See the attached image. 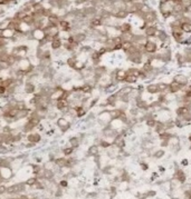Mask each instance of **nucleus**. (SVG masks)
Returning a JSON list of instances; mask_svg holds the SVG:
<instances>
[{"label":"nucleus","mask_w":191,"mask_h":199,"mask_svg":"<svg viewBox=\"0 0 191 199\" xmlns=\"http://www.w3.org/2000/svg\"><path fill=\"white\" fill-rule=\"evenodd\" d=\"M37 181H38V178H37L36 176H32V177L28 178V179L25 181V184H26V186H28V187H34L36 185Z\"/></svg>","instance_id":"obj_37"},{"label":"nucleus","mask_w":191,"mask_h":199,"mask_svg":"<svg viewBox=\"0 0 191 199\" xmlns=\"http://www.w3.org/2000/svg\"><path fill=\"white\" fill-rule=\"evenodd\" d=\"M15 108H16L17 110H24V109H27V108H28V104L26 102V100L17 101L16 105H15Z\"/></svg>","instance_id":"obj_35"},{"label":"nucleus","mask_w":191,"mask_h":199,"mask_svg":"<svg viewBox=\"0 0 191 199\" xmlns=\"http://www.w3.org/2000/svg\"><path fill=\"white\" fill-rule=\"evenodd\" d=\"M176 180H178L180 184H185L187 182V179H188V176L185 174V171L182 168H177L174 169V173H173V177Z\"/></svg>","instance_id":"obj_5"},{"label":"nucleus","mask_w":191,"mask_h":199,"mask_svg":"<svg viewBox=\"0 0 191 199\" xmlns=\"http://www.w3.org/2000/svg\"><path fill=\"white\" fill-rule=\"evenodd\" d=\"M159 170H160V173H161V174H163V173L166 171V168H164V167H162V166H160Z\"/></svg>","instance_id":"obj_44"},{"label":"nucleus","mask_w":191,"mask_h":199,"mask_svg":"<svg viewBox=\"0 0 191 199\" xmlns=\"http://www.w3.org/2000/svg\"><path fill=\"white\" fill-rule=\"evenodd\" d=\"M187 140H188V141L191 143V132L189 134V135H188V137H187Z\"/></svg>","instance_id":"obj_45"},{"label":"nucleus","mask_w":191,"mask_h":199,"mask_svg":"<svg viewBox=\"0 0 191 199\" xmlns=\"http://www.w3.org/2000/svg\"><path fill=\"white\" fill-rule=\"evenodd\" d=\"M41 140H43L41 134L36 130L32 131V132H29V134H27V135H26V138H25V141L35 143V145H38L39 143H41Z\"/></svg>","instance_id":"obj_3"},{"label":"nucleus","mask_w":191,"mask_h":199,"mask_svg":"<svg viewBox=\"0 0 191 199\" xmlns=\"http://www.w3.org/2000/svg\"><path fill=\"white\" fill-rule=\"evenodd\" d=\"M113 199H115V198H113Z\"/></svg>","instance_id":"obj_49"},{"label":"nucleus","mask_w":191,"mask_h":199,"mask_svg":"<svg viewBox=\"0 0 191 199\" xmlns=\"http://www.w3.org/2000/svg\"><path fill=\"white\" fill-rule=\"evenodd\" d=\"M157 31H158V28H157V26H153V25H149L144 29V36L147 38H152V37H155V33H157Z\"/></svg>","instance_id":"obj_16"},{"label":"nucleus","mask_w":191,"mask_h":199,"mask_svg":"<svg viewBox=\"0 0 191 199\" xmlns=\"http://www.w3.org/2000/svg\"><path fill=\"white\" fill-rule=\"evenodd\" d=\"M174 113H176L177 117L183 118L187 115H189L190 112H189V108H188L187 105H182V106H177V108L174 109Z\"/></svg>","instance_id":"obj_13"},{"label":"nucleus","mask_w":191,"mask_h":199,"mask_svg":"<svg viewBox=\"0 0 191 199\" xmlns=\"http://www.w3.org/2000/svg\"><path fill=\"white\" fill-rule=\"evenodd\" d=\"M30 35H32V40H36L37 42L41 41L44 38H46V33H45L44 29H32Z\"/></svg>","instance_id":"obj_10"},{"label":"nucleus","mask_w":191,"mask_h":199,"mask_svg":"<svg viewBox=\"0 0 191 199\" xmlns=\"http://www.w3.org/2000/svg\"><path fill=\"white\" fill-rule=\"evenodd\" d=\"M54 164L57 166L58 168H64V167H66V157H64V156L57 157V158L54 160Z\"/></svg>","instance_id":"obj_31"},{"label":"nucleus","mask_w":191,"mask_h":199,"mask_svg":"<svg viewBox=\"0 0 191 199\" xmlns=\"http://www.w3.org/2000/svg\"><path fill=\"white\" fill-rule=\"evenodd\" d=\"M68 145L72 146L73 148L77 149L82 145V139L78 137V136H72V137L68 138Z\"/></svg>","instance_id":"obj_17"},{"label":"nucleus","mask_w":191,"mask_h":199,"mask_svg":"<svg viewBox=\"0 0 191 199\" xmlns=\"http://www.w3.org/2000/svg\"><path fill=\"white\" fill-rule=\"evenodd\" d=\"M58 28H59L60 32H68V33H70L72 30H73V25H72V22L65 20V19H60L59 22H58Z\"/></svg>","instance_id":"obj_8"},{"label":"nucleus","mask_w":191,"mask_h":199,"mask_svg":"<svg viewBox=\"0 0 191 199\" xmlns=\"http://www.w3.org/2000/svg\"><path fill=\"white\" fill-rule=\"evenodd\" d=\"M158 50H159L158 44L152 41V40H150V39H147V42L144 44V52L147 54V55H154V54H157Z\"/></svg>","instance_id":"obj_4"},{"label":"nucleus","mask_w":191,"mask_h":199,"mask_svg":"<svg viewBox=\"0 0 191 199\" xmlns=\"http://www.w3.org/2000/svg\"><path fill=\"white\" fill-rule=\"evenodd\" d=\"M4 140H5V135H2V134L0 132V145L4 143Z\"/></svg>","instance_id":"obj_43"},{"label":"nucleus","mask_w":191,"mask_h":199,"mask_svg":"<svg viewBox=\"0 0 191 199\" xmlns=\"http://www.w3.org/2000/svg\"><path fill=\"white\" fill-rule=\"evenodd\" d=\"M164 156H166V150L163 149V148H160V149L154 150L152 157L153 158H155V159H161V158H163Z\"/></svg>","instance_id":"obj_32"},{"label":"nucleus","mask_w":191,"mask_h":199,"mask_svg":"<svg viewBox=\"0 0 191 199\" xmlns=\"http://www.w3.org/2000/svg\"><path fill=\"white\" fill-rule=\"evenodd\" d=\"M8 199H19V196L18 197H11V198H8Z\"/></svg>","instance_id":"obj_47"},{"label":"nucleus","mask_w":191,"mask_h":199,"mask_svg":"<svg viewBox=\"0 0 191 199\" xmlns=\"http://www.w3.org/2000/svg\"><path fill=\"white\" fill-rule=\"evenodd\" d=\"M100 146L98 145H95V143H93V145H91L88 147V149H87V156L89 157H96V156L100 155Z\"/></svg>","instance_id":"obj_19"},{"label":"nucleus","mask_w":191,"mask_h":199,"mask_svg":"<svg viewBox=\"0 0 191 199\" xmlns=\"http://www.w3.org/2000/svg\"><path fill=\"white\" fill-rule=\"evenodd\" d=\"M113 145L116 146L117 148H120V149H125V147H126V138L123 137L121 134L119 132V135L114 138V140H113Z\"/></svg>","instance_id":"obj_9"},{"label":"nucleus","mask_w":191,"mask_h":199,"mask_svg":"<svg viewBox=\"0 0 191 199\" xmlns=\"http://www.w3.org/2000/svg\"><path fill=\"white\" fill-rule=\"evenodd\" d=\"M86 66H87L86 62H84V61H82V60H78V59H77L76 62H75V66H74V68H73V71H75V72H82L84 69L86 68Z\"/></svg>","instance_id":"obj_23"},{"label":"nucleus","mask_w":191,"mask_h":199,"mask_svg":"<svg viewBox=\"0 0 191 199\" xmlns=\"http://www.w3.org/2000/svg\"><path fill=\"white\" fill-rule=\"evenodd\" d=\"M93 90H94V87L89 83H86V82H83V85L81 86V93L83 95H91L92 96Z\"/></svg>","instance_id":"obj_22"},{"label":"nucleus","mask_w":191,"mask_h":199,"mask_svg":"<svg viewBox=\"0 0 191 199\" xmlns=\"http://www.w3.org/2000/svg\"><path fill=\"white\" fill-rule=\"evenodd\" d=\"M139 166H140V168L142 171H147V169H149V164L147 161H143V160H141L139 162Z\"/></svg>","instance_id":"obj_40"},{"label":"nucleus","mask_w":191,"mask_h":199,"mask_svg":"<svg viewBox=\"0 0 191 199\" xmlns=\"http://www.w3.org/2000/svg\"><path fill=\"white\" fill-rule=\"evenodd\" d=\"M75 148H73L72 146H65L62 148V154H63L64 157H70L75 154Z\"/></svg>","instance_id":"obj_28"},{"label":"nucleus","mask_w":191,"mask_h":199,"mask_svg":"<svg viewBox=\"0 0 191 199\" xmlns=\"http://www.w3.org/2000/svg\"><path fill=\"white\" fill-rule=\"evenodd\" d=\"M172 81L177 82L181 87L185 88L189 83V78H188V76L185 75V74H176L172 77Z\"/></svg>","instance_id":"obj_6"},{"label":"nucleus","mask_w":191,"mask_h":199,"mask_svg":"<svg viewBox=\"0 0 191 199\" xmlns=\"http://www.w3.org/2000/svg\"><path fill=\"white\" fill-rule=\"evenodd\" d=\"M189 166H190V161H189L188 158H182L180 160V167L185 168V167H189Z\"/></svg>","instance_id":"obj_39"},{"label":"nucleus","mask_w":191,"mask_h":199,"mask_svg":"<svg viewBox=\"0 0 191 199\" xmlns=\"http://www.w3.org/2000/svg\"><path fill=\"white\" fill-rule=\"evenodd\" d=\"M24 93H25L26 96H28V95H34V93H36V85L32 82V81H25V83H24Z\"/></svg>","instance_id":"obj_12"},{"label":"nucleus","mask_w":191,"mask_h":199,"mask_svg":"<svg viewBox=\"0 0 191 199\" xmlns=\"http://www.w3.org/2000/svg\"><path fill=\"white\" fill-rule=\"evenodd\" d=\"M57 184H58V186L60 187V188H63V189H65V188L68 187V180H67L66 178H62Z\"/></svg>","instance_id":"obj_38"},{"label":"nucleus","mask_w":191,"mask_h":199,"mask_svg":"<svg viewBox=\"0 0 191 199\" xmlns=\"http://www.w3.org/2000/svg\"><path fill=\"white\" fill-rule=\"evenodd\" d=\"M127 76V72H126V69H123V68H116L115 69V82L116 83H123L124 80H125V78H126Z\"/></svg>","instance_id":"obj_7"},{"label":"nucleus","mask_w":191,"mask_h":199,"mask_svg":"<svg viewBox=\"0 0 191 199\" xmlns=\"http://www.w3.org/2000/svg\"><path fill=\"white\" fill-rule=\"evenodd\" d=\"M119 88H120V85L119 83H116V82H110L106 87L103 89L102 93L104 95H112V93H115L117 90H119Z\"/></svg>","instance_id":"obj_11"},{"label":"nucleus","mask_w":191,"mask_h":199,"mask_svg":"<svg viewBox=\"0 0 191 199\" xmlns=\"http://www.w3.org/2000/svg\"><path fill=\"white\" fill-rule=\"evenodd\" d=\"M112 121V118H111V115H110V110L108 109H101L100 111L97 112L96 115V122H97V126L100 127H105L110 125V122Z\"/></svg>","instance_id":"obj_1"},{"label":"nucleus","mask_w":191,"mask_h":199,"mask_svg":"<svg viewBox=\"0 0 191 199\" xmlns=\"http://www.w3.org/2000/svg\"><path fill=\"white\" fill-rule=\"evenodd\" d=\"M55 122H56V126H57V128L60 130L62 134H66L72 128V124H70L68 120H66L64 117H62V116L59 118H57V120Z\"/></svg>","instance_id":"obj_2"},{"label":"nucleus","mask_w":191,"mask_h":199,"mask_svg":"<svg viewBox=\"0 0 191 199\" xmlns=\"http://www.w3.org/2000/svg\"><path fill=\"white\" fill-rule=\"evenodd\" d=\"M157 85H158L160 93H169V82H166V81L161 80V81H158V82H157Z\"/></svg>","instance_id":"obj_25"},{"label":"nucleus","mask_w":191,"mask_h":199,"mask_svg":"<svg viewBox=\"0 0 191 199\" xmlns=\"http://www.w3.org/2000/svg\"><path fill=\"white\" fill-rule=\"evenodd\" d=\"M117 29L120 31V33H127V32H132V26L129 22H122L121 25L117 27Z\"/></svg>","instance_id":"obj_24"},{"label":"nucleus","mask_w":191,"mask_h":199,"mask_svg":"<svg viewBox=\"0 0 191 199\" xmlns=\"http://www.w3.org/2000/svg\"><path fill=\"white\" fill-rule=\"evenodd\" d=\"M7 91H8L7 87H5L4 85H0V98H2L4 96H6Z\"/></svg>","instance_id":"obj_41"},{"label":"nucleus","mask_w":191,"mask_h":199,"mask_svg":"<svg viewBox=\"0 0 191 199\" xmlns=\"http://www.w3.org/2000/svg\"><path fill=\"white\" fill-rule=\"evenodd\" d=\"M6 193H7V186L5 185V182H2V184H0V196L6 195Z\"/></svg>","instance_id":"obj_42"},{"label":"nucleus","mask_w":191,"mask_h":199,"mask_svg":"<svg viewBox=\"0 0 191 199\" xmlns=\"http://www.w3.org/2000/svg\"><path fill=\"white\" fill-rule=\"evenodd\" d=\"M2 121H4V120H2V118H0V129H1V127H2V126H4V125H2Z\"/></svg>","instance_id":"obj_46"},{"label":"nucleus","mask_w":191,"mask_h":199,"mask_svg":"<svg viewBox=\"0 0 191 199\" xmlns=\"http://www.w3.org/2000/svg\"><path fill=\"white\" fill-rule=\"evenodd\" d=\"M138 82H139V78H136V77H134V76L127 75L123 83H124V85H130V86H133V85H138Z\"/></svg>","instance_id":"obj_29"},{"label":"nucleus","mask_w":191,"mask_h":199,"mask_svg":"<svg viewBox=\"0 0 191 199\" xmlns=\"http://www.w3.org/2000/svg\"><path fill=\"white\" fill-rule=\"evenodd\" d=\"M126 72L127 75H131L136 77V78H140L141 74H142V70L139 67H130L129 69H126Z\"/></svg>","instance_id":"obj_27"},{"label":"nucleus","mask_w":191,"mask_h":199,"mask_svg":"<svg viewBox=\"0 0 191 199\" xmlns=\"http://www.w3.org/2000/svg\"><path fill=\"white\" fill-rule=\"evenodd\" d=\"M13 17H5L4 19L0 20V31H4L9 28V25L11 24Z\"/></svg>","instance_id":"obj_21"},{"label":"nucleus","mask_w":191,"mask_h":199,"mask_svg":"<svg viewBox=\"0 0 191 199\" xmlns=\"http://www.w3.org/2000/svg\"><path fill=\"white\" fill-rule=\"evenodd\" d=\"M174 126H176V128H178V129H182V128H185V127L190 126V124H188L183 118L177 117V116H176V118H174Z\"/></svg>","instance_id":"obj_20"},{"label":"nucleus","mask_w":191,"mask_h":199,"mask_svg":"<svg viewBox=\"0 0 191 199\" xmlns=\"http://www.w3.org/2000/svg\"><path fill=\"white\" fill-rule=\"evenodd\" d=\"M145 93H149V95H152V96H157L159 95V88H158V85L157 82H150L145 86Z\"/></svg>","instance_id":"obj_15"},{"label":"nucleus","mask_w":191,"mask_h":199,"mask_svg":"<svg viewBox=\"0 0 191 199\" xmlns=\"http://www.w3.org/2000/svg\"><path fill=\"white\" fill-rule=\"evenodd\" d=\"M63 48V40L60 36H57L55 37L51 42V51H56V50H59Z\"/></svg>","instance_id":"obj_14"},{"label":"nucleus","mask_w":191,"mask_h":199,"mask_svg":"<svg viewBox=\"0 0 191 199\" xmlns=\"http://www.w3.org/2000/svg\"><path fill=\"white\" fill-rule=\"evenodd\" d=\"M122 111H123V110L117 109V108H113V109H111V110H110V115H111L112 120H113V119H119V117H120V115H121Z\"/></svg>","instance_id":"obj_34"},{"label":"nucleus","mask_w":191,"mask_h":199,"mask_svg":"<svg viewBox=\"0 0 191 199\" xmlns=\"http://www.w3.org/2000/svg\"><path fill=\"white\" fill-rule=\"evenodd\" d=\"M157 122H158V120L154 118H147L145 121H144V125H145V127H147L149 130H153L154 128H155V126H157Z\"/></svg>","instance_id":"obj_30"},{"label":"nucleus","mask_w":191,"mask_h":199,"mask_svg":"<svg viewBox=\"0 0 191 199\" xmlns=\"http://www.w3.org/2000/svg\"><path fill=\"white\" fill-rule=\"evenodd\" d=\"M189 193H191V185H190V184H189Z\"/></svg>","instance_id":"obj_48"},{"label":"nucleus","mask_w":191,"mask_h":199,"mask_svg":"<svg viewBox=\"0 0 191 199\" xmlns=\"http://www.w3.org/2000/svg\"><path fill=\"white\" fill-rule=\"evenodd\" d=\"M98 146H100V148L106 150L112 146V143L108 141V140H106V139H104V138H101V140H100V143H98Z\"/></svg>","instance_id":"obj_33"},{"label":"nucleus","mask_w":191,"mask_h":199,"mask_svg":"<svg viewBox=\"0 0 191 199\" xmlns=\"http://www.w3.org/2000/svg\"><path fill=\"white\" fill-rule=\"evenodd\" d=\"M180 29L182 30L183 33H191V21H183L181 20L180 24Z\"/></svg>","instance_id":"obj_26"},{"label":"nucleus","mask_w":191,"mask_h":199,"mask_svg":"<svg viewBox=\"0 0 191 199\" xmlns=\"http://www.w3.org/2000/svg\"><path fill=\"white\" fill-rule=\"evenodd\" d=\"M183 90V87H181L180 85H178L177 82H173L171 81L170 83H169V93H173V95H177V93H181Z\"/></svg>","instance_id":"obj_18"},{"label":"nucleus","mask_w":191,"mask_h":199,"mask_svg":"<svg viewBox=\"0 0 191 199\" xmlns=\"http://www.w3.org/2000/svg\"><path fill=\"white\" fill-rule=\"evenodd\" d=\"M13 130V127H11V125H7L5 124L2 127H1V129H0V132L2 134V135H9L10 132Z\"/></svg>","instance_id":"obj_36"}]
</instances>
